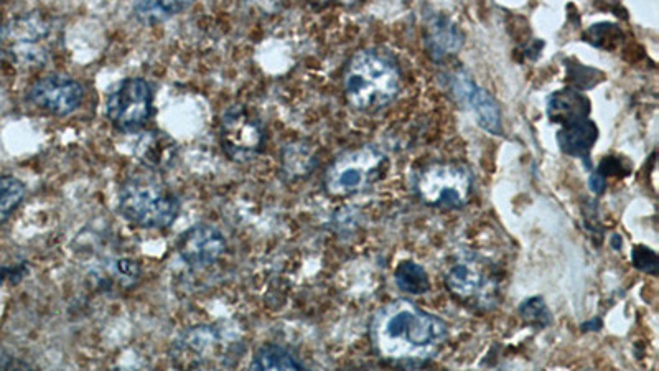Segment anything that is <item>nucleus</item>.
Returning a JSON list of instances; mask_svg holds the SVG:
<instances>
[{
  "mask_svg": "<svg viewBox=\"0 0 659 371\" xmlns=\"http://www.w3.org/2000/svg\"><path fill=\"white\" fill-rule=\"evenodd\" d=\"M449 330L444 320L407 299L389 302L374 314L370 339L384 362L398 367H424L439 353Z\"/></svg>",
  "mask_w": 659,
  "mask_h": 371,
  "instance_id": "obj_1",
  "label": "nucleus"
},
{
  "mask_svg": "<svg viewBox=\"0 0 659 371\" xmlns=\"http://www.w3.org/2000/svg\"><path fill=\"white\" fill-rule=\"evenodd\" d=\"M343 88L353 108L376 113L393 103L398 96L401 71L388 55L376 50H361L346 65Z\"/></svg>",
  "mask_w": 659,
  "mask_h": 371,
  "instance_id": "obj_2",
  "label": "nucleus"
},
{
  "mask_svg": "<svg viewBox=\"0 0 659 371\" xmlns=\"http://www.w3.org/2000/svg\"><path fill=\"white\" fill-rule=\"evenodd\" d=\"M117 207L124 220L144 230L170 228L180 215L177 195L154 172L131 175L122 184Z\"/></svg>",
  "mask_w": 659,
  "mask_h": 371,
  "instance_id": "obj_3",
  "label": "nucleus"
},
{
  "mask_svg": "<svg viewBox=\"0 0 659 371\" xmlns=\"http://www.w3.org/2000/svg\"><path fill=\"white\" fill-rule=\"evenodd\" d=\"M414 190L427 207L462 210L472 197L473 175L465 165L435 162L417 172Z\"/></svg>",
  "mask_w": 659,
  "mask_h": 371,
  "instance_id": "obj_4",
  "label": "nucleus"
},
{
  "mask_svg": "<svg viewBox=\"0 0 659 371\" xmlns=\"http://www.w3.org/2000/svg\"><path fill=\"white\" fill-rule=\"evenodd\" d=\"M239 343L226 337L216 325H197L185 330L172 348V360L177 367L216 368L233 365L234 350Z\"/></svg>",
  "mask_w": 659,
  "mask_h": 371,
  "instance_id": "obj_5",
  "label": "nucleus"
},
{
  "mask_svg": "<svg viewBox=\"0 0 659 371\" xmlns=\"http://www.w3.org/2000/svg\"><path fill=\"white\" fill-rule=\"evenodd\" d=\"M384 160L383 152L374 146L360 147L338 155L325 172V190L335 198L363 192L379 179Z\"/></svg>",
  "mask_w": 659,
  "mask_h": 371,
  "instance_id": "obj_6",
  "label": "nucleus"
},
{
  "mask_svg": "<svg viewBox=\"0 0 659 371\" xmlns=\"http://www.w3.org/2000/svg\"><path fill=\"white\" fill-rule=\"evenodd\" d=\"M220 142L228 159L248 164L264 151L266 129L248 106L234 104L221 116Z\"/></svg>",
  "mask_w": 659,
  "mask_h": 371,
  "instance_id": "obj_7",
  "label": "nucleus"
},
{
  "mask_svg": "<svg viewBox=\"0 0 659 371\" xmlns=\"http://www.w3.org/2000/svg\"><path fill=\"white\" fill-rule=\"evenodd\" d=\"M106 114L117 131L141 132L154 114V96L147 81L127 78L109 93Z\"/></svg>",
  "mask_w": 659,
  "mask_h": 371,
  "instance_id": "obj_8",
  "label": "nucleus"
},
{
  "mask_svg": "<svg viewBox=\"0 0 659 371\" xmlns=\"http://www.w3.org/2000/svg\"><path fill=\"white\" fill-rule=\"evenodd\" d=\"M12 55L25 66H40L47 62L52 50L55 29L52 22L40 14H29L15 20L10 27Z\"/></svg>",
  "mask_w": 659,
  "mask_h": 371,
  "instance_id": "obj_9",
  "label": "nucleus"
},
{
  "mask_svg": "<svg viewBox=\"0 0 659 371\" xmlns=\"http://www.w3.org/2000/svg\"><path fill=\"white\" fill-rule=\"evenodd\" d=\"M27 98L30 104L43 113L65 118L83 104L85 90L70 76L50 75L33 83Z\"/></svg>",
  "mask_w": 659,
  "mask_h": 371,
  "instance_id": "obj_10",
  "label": "nucleus"
},
{
  "mask_svg": "<svg viewBox=\"0 0 659 371\" xmlns=\"http://www.w3.org/2000/svg\"><path fill=\"white\" fill-rule=\"evenodd\" d=\"M226 238L216 226L200 225L192 226L183 231L177 241L178 256L183 263L193 269L208 268L226 251Z\"/></svg>",
  "mask_w": 659,
  "mask_h": 371,
  "instance_id": "obj_11",
  "label": "nucleus"
},
{
  "mask_svg": "<svg viewBox=\"0 0 659 371\" xmlns=\"http://www.w3.org/2000/svg\"><path fill=\"white\" fill-rule=\"evenodd\" d=\"M454 91L463 103H467L472 109L477 123L483 127L485 131L495 136H500L503 127H501V113L495 99L491 98V94L480 88L475 81L459 71L454 76Z\"/></svg>",
  "mask_w": 659,
  "mask_h": 371,
  "instance_id": "obj_12",
  "label": "nucleus"
},
{
  "mask_svg": "<svg viewBox=\"0 0 659 371\" xmlns=\"http://www.w3.org/2000/svg\"><path fill=\"white\" fill-rule=\"evenodd\" d=\"M597 137L599 129L594 121L585 118L562 126L561 131L557 132V144L564 154L584 160L585 165H589L590 151L597 142Z\"/></svg>",
  "mask_w": 659,
  "mask_h": 371,
  "instance_id": "obj_13",
  "label": "nucleus"
},
{
  "mask_svg": "<svg viewBox=\"0 0 659 371\" xmlns=\"http://www.w3.org/2000/svg\"><path fill=\"white\" fill-rule=\"evenodd\" d=\"M463 45V35L457 25L444 15H437L427 25L426 47L435 62H442L447 55H455Z\"/></svg>",
  "mask_w": 659,
  "mask_h": 371,
  "instance_id": "obj_14",
  "label": "nucleus"
},
{
  "mask_svg": "<svg viewBox=\"0 0 659 371\" xmlns=\"http://www.w3.org/2000/svg\"><path fill=\"white\" fill-rule=\"evenodd\" d=\"M547 114L552 123L566 126L580 119L589 118L590 101L580 91L572 88L556 91L547 99Z\"/></svg>",
  "mask_w": 659,
  "mask_h": 371,
  "instance_id": "obj_15",
  "label": "nucleus"
},
{
  "mask_svg": "<svg viewBox=\"0 0 659 371\" xmlns=\"http://www.w3.org/2000/svg\"><path fill=\"white\" fill-rule=\"evenodd\" d=\"M445 284L449 291L460 299H468L478 292L482 291L487 281L482 269L472 261H463V263L454 264L445 276Z\"/></svg>",
  "mask_w": 659,
  "mask_h": 371,
  "instance_id": "obj_16",
  "label": "nucleus"
},
{
  "mask_svg": "<svg viewBox=\"0 0 659 371\" xmlns=\"http://www.w3.org/2000/svg\"><path fill=\"white\" fill-rule=\"evenodd\" d=\"M195 0H136L134 15L144 25H157L187 12Z\"/></svg>",
  "mask_w": 659,
  "mask_h": 371,
  "instance_id": "obj_17",
  "label": "nucleus"
},
{
  "mask_svg": "<svg viewBox=\"0 0 659 371\" xmlns=\"http://www.w3.org/2000/svg\"><path fill=\"white\" fill-rule=\"evenodd\" d=\"M251 370H304V365L289 348L267 343L259 348L249 365Z\"/></svg>",
  "mask_w": 659,
  "mask_h": 371,
  "instance_id": "obj_18",
  "label": "nucleus"
},
{
  "mask_svg": "<svg viewBox=\"0 0 659 371\" xmlns=\"http://www.w3.org/2000/svg\"><path fill=\"white\" fill-rule=\"evenodd\" d=\"M137 154L141 157L142 164L145 167L154 170L165 167V165H169V162H172L175 147H173L169 137L162 136L160 132L152 131L139 142Z\"/></svg>",
  "mask_w": 659,
  "mask_h": 371,
  "instance_id": "obj_19",
  "label": "nucleus"
},
{
  "mask_svg": "<svg viewBox=\"0 0 659 371\" xmlns=\"http://www.w3.org/2000/svg\"><path fill=\"white\" fill-rule=\"evenodd\" d=\"M317 167V157L314 149H310L304 142H295L282 152V170L289 179H302L305 175L312 174Z\"/></svg>",
  "mask_w": 659,
  "mask_h": 371,
  "instance_id": "obj_20",
  "label": "nucleus"
},
{
  "mask_svg": "<svg viewBox=\"0 0 659 371\" xmlns=\"http://www.w3.org/2000/svg\"><path fill=\"white\" fill-rule=\"evenodd\" d=\"M394 282L402 292H407L411 296H421L430 289L429 274L421 264L414 261H402L399 264L394 271Z\"/></svg>",
  "mask_w": 659,
  "mask_h": 371,
  "instance_id": "obj_21",
  "label": "nucleus"
},
{
  "mask_svg": "<svg viewBox=\"0 0 659 371\" xmlns=\"http://www.w3.org/2000/svg\"><path fill=\"white\" fill-rule=\"evenodd\" d=\"M24 182L12 177V175H2L0 177V226L14 215L15 210L22 205L25 200Z\"/></svg>",
  "mask_w": 659,
  "mask_h": 371,
  "instance_id": "obj_22",
  "label": "nucleus"
},
{
  "mask_svg": "<svg viewBox=\"0 0 659 371\" xmlns=\"http://www.w3.org/2000/svg\"><path fill=\"white\" fill-rule=\"evenodd\" d=\"M519 314L526 324L536 329H544L552 324V315L543 297H531L528 301H524L519 307Z\"/></svg>",
  "mask_w": 659,
  "mask_h": 371,
  "instance_id": "obj_23",
  "label": "nucleus"
},
{
  "mask_svg": "<svg viewBox=\"0 0 659 371\" xmlns=\"http://www.w3.org/2000/svg\"><path fill=\"white\" fill-rule=\"evenodd\" d=\"M631 261H633V266L643 273L651 274V276L658 274V254L653 249L646 248V246H635L631 251Z\"/></svg>",
  "mask_w": 659,
  "mask_h": 371,
  "instance_id": "obj_24",
  "label": "nucleus"
},
{
  "mask_svg": "<svg viewBox=\"0 0 659 371\" xmlns=\"http://www.w3.org/2000/svg\"><path fill=\"white\" fill-rule=\"evenodd\" d=\"M567 68H569V76H571V80L574 81V85L577 86V88H580V90H587L584 78L592 80V76L600 75L599 71L590 70L587 66L579 65V63L575 66H567Z\"/></svg>",
  "mask_w": 659,
  "mask_h": 371,
  "instance_id": "obj_25",
  "label": "nucleus"
},
{
  "mask_svg": "<svg viewBox=\"0 0 659 371\" xmlns=\"http://www.w3.org/2000/svg\"><path fill=\"white\" fill-rule=\"evenodd\" d=\"M600 175L603 177H610V175H615L618 177L620 172H625L628 174V169H625L622 164V160L615 159V157H608V159H603L602 164H600L599 170H597Z\"/></svg>",
  "mask_w": 659,
  "mask_h": 371,
  "instance_id": "obj_26",
  "label": "nucleus"
},
{
  "mask_svg": "<svg viewBox=\"0 0 659 371\" xmlns=\"http://www.w3.org/2000/svg\"><path fill=\"white\" fill-rule=\"evenodd\" d=\"M589 184L592 193L600 195V193H603V190H605V177L600 175L599 172H594V174L590 175Z\"/></svg>",
  "mask_w": 659,
  "mask_h": 371,
  "instance_id": "obj_27",
  "label": "nucleus"
},
{
  "mask_svg": "<svg viewBox=\"0 0 659 371\" xmlns=\"http://www.w3.org/2000/svg\"><path fill=\"white\" fill-rule=\"evenodd\" d=\"M587 327H590V329H595L599 330L600 327H602V322L600 320H597V324H594V320H590V322H587V324L582 325V329H587Z\"/></svg>",
  "mask_w": 659,
  "mask_h": 371,
  "instance_id": "obj_28",
  "label": "nucleus"
},
{
  "mask_svg": "<svg viewBox=\"0 0 659 371\" xmlns=\"http://www.w3.org/2000/svg\"><path fill=\"white\" fill-rule=\"evenodd\" d=\"M622 236H613V246H615V249H620L622 248V240H620Z\"/></svg>",
  "mask_w": 659,
  "mask_h": 371,
  "instance_id": "obj_29",
  "label": "nucleus"
},
{
  "mask_svg": "<svg viewBox=\"0 0 659 371\" xmlns=\"http://www.w3.org/2000/svg\"><path fill=\"white\" fill-rule=\"evenodd\" d=\"M4 42V24L0 20V43Z\"/></svg>",
  "mask_w": 659,
  "mask_h": 371,
  "instance_id": "obj_30",
  "label": "nucleus"
},
{
  "mask_svg": "<svg viewBox=\"0 0 659 371\" xmlns=\"http://www.w3.org/2000/svg\"><path fill=\"white\" fill-rule=\"evenodd\" d=\"M342 2H343V0H342Z\"/></svg>",
  "mask_w": 659,
  "mask_h": 371,
  "instance_id": "obj_31",
  "label": "nucleus"
}]
</instances>
